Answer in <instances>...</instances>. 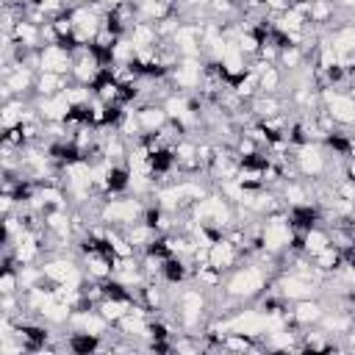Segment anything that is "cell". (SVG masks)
I'll return each instance as SVG.
<instances>
[{
    "mask_svg": "<svg viewBox=\"0 0 355 355\" xmlns=\"http://www.w3.org/2000/svg\"><path fill=\"white\" fill-rule=\"evenodd\" d=\"M189 214H191L194 222H200V225H205V227H214V230H219V233H225L227 227H233V225L239 222L236 205H233L225 194H219L216 189H211L202 200H197V202L189 208Z\"/></svg>",
    "mask_w": 355,
    "mask_h": 355,
    "instance_id": "obj_1",
    "label": "cell"
},
{
    "mask_svg": "<svg viewBox=\"0 0 355 355\" xmlns=\"http://www.w3.org/2000/svg\"><path fill=\"white\" fill-rule=\"evenodd\" d=\"M291 244H294V227L288 219V208L261 216V252L280 258L291 250Z\"/></svg>",
    "mask_w": 355,
    "mask_h": 355,
    "instance_id": "obj_2",
    "label": "cell"
},
{
    "mask_svg": "<svg viewBox=\"0 0 355 355\" xmlns=\"http://www.w3.org/2000/svg\"><path fill=\"white\" fill-rule=\"evenodd\" d=\"M144 205L147 202L141 197H136V194H114V197H105L103 205H100V222L125 230V227L136 225L144 216Z\"/></svg>",
    "mask_w": 355,
    "mask_h": 355,
    "instance_id": "obj_3",
    "label": "cell"
},
{
    "mask_svg": "<svg viewBox=\"0 0 355 355\" xmlns=\"http://www.w3.org/2000/svg\"><path fill=\"white\" fill-rule=\"evenodd\" d=\"M327 147L319 141H305L294 144V166L305 180H322L327 178Z\"/></svg>",
    "mask_w": 355,
    "mask_h": 355,
    "instance_id": "obj_4",
    "label": "cell"
},
{
    "mask_svg": "<svg viewBox=\"0 0 355 355\" xmlns=\"http://www.w3.org/2000/svg\"><path fill=\"white\" fill-rule=\"evenodd\" d=\"M322 108L330 114V119L338 128H355V97L341 86H324L319 89Z\"/></svg>",
    "mask_w": 355,
    "mask_h": 355,
    "instance_id": "obj_5",
    "label": "cell"
},
{
    "mask_svg": "<svg viewBox=\"0 0 355 355\" xmlns=\"http://www.w3.org/2000/svg\"><path fill=\"white\" fill-rule=\"evenodd\" d=\"M103 72H105V64H103V58H100L92 47L75 50V64H72V72H69V78H72L75 83L94 86Z\"/></svg>",
    "mask_w": 355,
    "mask_h": 355,
    "instance_id": "obj_6",
    "label": "cell"
},
{
    "mask_svg": "<svg viewBox=\"0 0 355 355\" xmlns=\"http://www.w3.org/2000/svg\"><path fill=\"white\" fill-rule=\"evenodd\" d=\"M75 64V50L67 44H42L39 50V72H58V75H69Z\"/></svg>",
    "mask_w": 355,
    "mask_h": 355,
    "instance_id": "obj_7",
    "label": "cell"
},
{
    "mask_svg": "<svg viewBox=\"0 0 355 355\" xmlns=\"http://www.w3.org/2000/svg\"><path fill=\"white\" fill-rule=\"evenodd\" d=\"M172 44L180 55L202 58V22H180V28L172 36Z\"/></svg>",
    "mask_w": 355,
    "mask_h": 355,
    "instance_id": "obj_8",
    "label": "cell"
},
{
    "mask_svg": "<svg viewBox=\"0 0 355 355\" xmlns=\"http://www.w3.org/2000/svg\"><path fill=\"white\" fill-rule=\"evenodd\" d=\"M216 64H219V72L225 75L227 83H236L239 78H244V75L250 72V58L239 50L236 42H227V44H225V53L219 55Z\"/></svg>",
    "mask_w": 355,
    "mask_h": 355,
    "instance_id": "obj_9",
    "label": "cell"
},
{
    "mask_svg": "<svg viewBox=\"0 0 355 355\" xmlns=\"http://www.w3.org/2000/svg\"><path fill=\"white\" fill-rule=\"evenodd\" d=\"M33 105L42 116V122H67L72 114V103L67 100V94H53V97H33Z\"/></svg>",
    "mask_w": 355,
    "mask_h": 355,
    "instance_id": "obj_10",
    "label": "cell"
},
{
    "mask_svg": "<svg viewBox=\"0 0 355 355\" xmlns=\"http://www.w3.org/2000/svg\"><path fill=\"white\" fill-rule=\"evenodd\" d=\"M327 305L322 297H308V300H297L291 302V316L297 322V327H316L324 316Z\"/></svg>",
    "mask_w": 355,
    "mask_h": 355,
    "instance_id": "obj_11",
    "label": "cell"
},
{
    "mask_svg": "<svg viewBox=\"0 0 355 355\" xmlns=\"http://www.w3.org/2000/svg\"><path fill=\"white\" fill-rule=\"evenodd\" d=\"M136 116H139L141 133H158L169 122V114L161 103H136Z\"/></svg>",
    "mask_w": 355,
    "mask_h": 355,
    "instance_id": "obj_12",
    "label": "cell"
},
{
    "mask_svg": "<svg viewBox=\"0 0 355 355\" xmlns=\"http://www.w3.org/2000/svg\"><path fill=\"white\" fill-rule=\"evenodd\" d=\"M11 39H14V44L22 47V50H42V44H44V39H42V25H36V22H31V19H25V17H19V22L14 25Z\"/></svg>",
    "mask_w": 355,
    "mask_h": 355,
    "instance_id": "obj_13",
    "label": "cell"
},
{
    "mask_svg": "<svg viewBox=\"0 0 355 355\" xmlns=\"http://www.w3.org/2000/svg\"><path fill=\"white\" fill-rule=\"evenodd\" d=\"M247 105H250V114L255 119H269V116L286 114V97L283 94H263V92H258Z\"/></svg>",
    "mask_w": 355,
    "mask_h": 355,
    "instance_id": "obj_14",
    "label": "cell"
},
{
    "mask_svg": "<svg viewBox=\"0 0 355 355\" xmlns=\"http://www.w3.org/2000/svg\"><path fill=\"white\" fill-rule=\"evenodd\" d=\"M125 236L130 239V244H133V250L141 255L144 250H150L155 241H158V227L155 225H150V222H144V219H139L136 225H130V227H125Z\"/></svg>",
    "mask_w": 355,
    "mask_h": 355,
    "instance_id": "obj_15",
    "label": "cell"
},
{
    "mask_svg": "<svg viewBox=\"0 0 355 355\" xmlns=\"http://www.w3.org/2000/svg\"><path fill=\"white\" fill-rule=\"evenodd\" d=\"M69 83H72L69 75H58V72H36L33 97H53V94H61Z\"/></svg>",
    "mask_w": 355,
    "mask_h": 355,
    "instance_id": "obj_16",
    "label": "cell"
},
{
    "mask_svg": "<svg viewBox=\"0 0 355 355\" xmlns=\"http://www.w3.org/2000/svg\"><path fill=\"white\" fill-rule=\"evenodd\" d=\"M128 36H130L133 47H155V44L161 42L155 22H147V19H136L133 28L128 31Z\"/></svg>",
    "mask_w": 355,
    "mask_h": 355,
    "instance_id": "obj_17",
    "label": "cell"
},
{
    "mask_svg": "<svg viewBox=\"0 0 355 355\" xmlns=\"http://www.w3.org/2000/svg\"><path fill=\"white\" fill-rule=\"evenodd\" d=\"M133 302H139V300H125V297H105L100 305H97V311L108 319V324L114 327L122 316H128L130 313V308H133Z\"/></svg>",
    "mask_w": 355,
    "mask_h": 355,
    "instance_id": "obj_18",
    "label": "cell"
},
{
    "mask_svg": "<svg viewBox=\"0 0 355 355\" xmlns=\"http://www.w3.org/2000/svg\"><path fill=\"white\" fill-rule=\"evenodd\" d=\"M313 258V263L324 272V275H330V272H336L338 266H341V261H344V252L336 247V244H330V247H324L322 252H316V255H311Z\"/></svg>",
    "mask_w": 355,
    "mask_h": 355,
    "instance_id": "obj_19",
    "label": "cell"
},
{
    "mask_svg": "<svg viewBox=\"0 0 355 355\" xmlns=\"http://www.w3.org/2000/svg\"><path fill=\"white\" fill-rule=\"evenodd\" d=\"M344 178L355 180V158H352V155H349V158L344 161Z\"/></svg>",
    "mask_w": 355,
    "mask_h": 355,
    "instance_id": "obj_20",
    "label": "cell"
},
{
    "mask_svg": "<svg viewBox=\"0 0 355 355\" xmlns=\"http://www.w3.org/2000/svg\"><path fill=\"white\" fill-rule=\"evenodd\" d=\"M333 3H336V6L341 8V11H349V8L355 6V0H333Z\"/></svg>",
    "mask_w": 355,
    "mask_h": 355,
    "instance_id": "obj_21",
    "label": "cell"
},
{
    "mask_svg": "<svg viewBox=\"0 0 355 355\" xmlns=\"http://www.w3.org/2000/svg\"><path fill=\"white\" fill-rule=\"evenodd\" d=\"M349 19H352V22H355V6H352V8H349Z\"/></svg>",
    "mask_w": 355,
    "mask_h": 355,
    "instance_id": "obj_22",
    "label": "cell"
}]
</instances>
